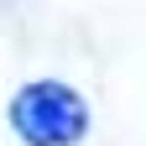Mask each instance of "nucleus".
I'll return each mask as SVG.
<instances>
[{
	"label": "nucleus",
	"mask_w": 146,
	"mask_h": 146,
	"mask_svg": "<svg viewBox=\"0 0 146 146\" xmlns=\"http://www.w3.org/2000/svg\"><path fill=\"white\" fill-rule=\"evenodd\" d=\"M11 120L31 146H73L89 131V110L84 99L63 84H31L21 89V99L11 104Z\"/></svg>",
	"instance_id": "1"
}]
</instances>
